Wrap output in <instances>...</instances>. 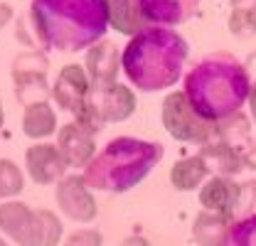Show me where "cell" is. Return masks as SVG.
<instances>
[{
	"label": "cell",
	"mask_w": 256,
	"mask_h": 246,
	"mask_svg": "<svg viewBox=\"0 0 256 246\" xmlns=\"http://www.w3.org/2000/svg\"><path fill=\"white\" fill-rule=\"evenodd\" d=\"M234 219L220 212H210V210H202L197 212V216L192 219V239L194 244L200 246H220L224 232L229 229Z\"/></svg>",
	"instance_id": "d6986e66"
},
{
	"label": "cell",
	"mask_w": 256,
	"mask_h": 246,
	"mask_svg": "<svg viewBox=\"0 0 256 246\" xmlns=\"http://www.w3.org/2000/svg\"><path fill=\"white\" fill-rule=\"evenodd\" d=\"M0 232L12 246H42L40 212L20 200L0 202Z\"/></svg>",
	"instance_id": "ba28073f"
},
{
	"label": "cell",
	"mask_w": 256,
	"mask_h": 246,
	"mask_svg": "<svg viewBox=\"0 0 256 246\" xmlns=\"http://www.w3.org/2000/svg\"><path fill=\"white\" fill-rule=\"evenodd\" d=\"M54 202H57L62 216L76 222V224H89L98 214V204L92 194V187H86L82 175H64L54 184Z\"/></svg>",
	"instance_id": "9c48e42d"
},
{
	"label": "cell",
	"mask_w": 256,
	"mask_h": 246,
	"mask_svg": "<svg viewBox=\"0 0 256 246\" xmlns=\"http://www.w3.org/2000/svg\"><path fill=\"white\" fill-rule=\"evenodd\" d=\"M89 76L82 64H64L60 74L52 82V101L64 114H72L74 121H82L86 111V96H89Z\"/></svg>",
	"instance_id": "52a82bcc"
},
{
	"label": "cell",
	"mask_w": 256,
	"mask_h": 246,
	"mask_svg": "<svg viewBox=\"0 0 256 246\" xmlns=\"http://www.w3.org/2000/svg\"><path fill=\"white\" fill-rule=\"evenodd\" d=\"M0 246H12V244H10V242H8L5 236H0Z\"/></svg>",
	"instance_id": "d6a6232c"
},
{
	"label": "cell",
	"mask_w": 256,
	"mask_h": 246,
	"mask_svg": "<svg viewBox=\"0 0 256 246\" xmlns=\"http://www.w3.org/2000/svg\"><path fill=\"white\" fill-rule=\"evenodd\" d=\"M37 212H40V239H42V246H57L62 242L64 234L62 219L52 210H37Z\"/></svg>",
	"instance_id": "d4e9b609"
},
{
	"label": "cell",
	"mask_w": 256,
	"mask_h": 246,
	"mask_svg": "<svg viewBox=\"0 0 256 246\" xmlns=\"http://www.w3.org/2000/svg\"><path fill=\"white\" fill-rule=\"evenodd\" d=\"M249 114H252V118H254V123H256V79L252 82V92H249Z\"/></svg>",
	"instance_id": "4dcf8cb0"
},
{
	"label": "cell",
	"mask_w": 256,
	"mask_h": 246,
	"mask_svg": "<svg viewBox=\"0 0 256 246\" xmlns=\"http://www.w3.org/2000/svg\"><path fill=\"white\" fill-rule=\"evenodd\" d=\"M229 32L236 37H254L256 34V0L242 2L232 8L229 15Z\"/></svg>",
	"instance_id": "603a6c76"
},
{
	"label": "cell",
	"mask_w": 256,
	"mask_h": 246,
	"mask_svg": "<svg viewBox=\"0 0 256 246\" xmlns=\"http://www.w3.org/2000/svg\"><path fill=\"white\" fill-rule=\"evenodd\" d=\"M25 170L32 182L37 184H57L66 175V162L54 143H32L25 150Z\"/></svg>",
	"instance_id": "7c38bea8"
},
{
	"label": "cell",
	"mask_w": 256,
	"mask_h": 246,
	"mask_svg": "<svg viewBox=\"0 0 256 246\" xmlns=\"http://www.w3.org/2000/svg\"><path fill=\"white\" fill-rule=\"evenodd\" d=\"M232 5H242V2H249V0H229Z\"/></svg>",
	"instance_id": "836d02e7"
},
{
	"label": "cell",
	"mask_w": 256,
	"mask_h": 246,
	"mask_svg": "<svg viewBox=\"0 0 256 246\" xmlns=\"http://www.w3.org/2000/svg\"><path fill=\"white\" fill-rule=\"evenodd\" d=\"M28 18L42 52H86L108 30L106 0H32Z\"/></svg>",
	"instance_id": "6da1fadb"
},
{
	"label": "cell",
	"mask_w": 256,
	"mask_h": 246,
	"mask_svg": "<svg viewBox=\"0 0 256 246\" xmlns=\"http://www.w3.org/2000/svg\"><path fill=\"white\" fill-rule=\"evenodd\" d=\"M244 190H246V184L234 182L232 178L212 175L200 187V204H202V210L220 212V214L236 219V214L244 210V194H246Z\"/></svg>",
	"instance_id": "8fae6325"
},
{
	"label": "cell",
	"mask_w": 256,
	"mask_h": 246,
	"mask_svg": "<svg viewBox=\"0 0 256 246\" xmlns=\"http://www.w3.org/2000/svg\"><path fill=\"white\" fill-rule=\"evenodd\" d=\"M244 165L249 170H256V140H249L244 148Z\"/></svg>",
	"instance_id": "83f0119b"
},
{
	"label": "cell",
	"mask_w": 256,
	"mask_h": 246,
	"mask_svg": "<svg viewBox=\"0 0 256 246\" xmlns=\"http://www.w3.org/2000/svg\"><path fill=\"white\" fill-rule=\"evenodd\" d=\"M118 246H150V242H148L146 236H140V234H130V236H126Z\"/></svg>",
	"instance_id": "f546056e"
},
{
	"label": "cell",
	"mask_w": 256,
	"mask_h": 246,
	"mask_svg": "<svg viewBox=\"0 0 256 246\" xmlns=\"http://www.w3.org/2000/svg\"><path fill=\"white\" fill-rule=\"evenodd\" d=\"M62 246H104V236L98 229L92 226H82V229H74L64 236Z\"/></svg>",
	"instance_id": "484cf974"
},
{
	"label": "cell",
	"mask_w": 256,
	"mask_h": 246,
	"mask_svg": "<svg viewBox=\"0 0 256 246\" xmlns=\"http://www.w3.org/2000/svg\"><path fill=\"white\" fill-rule=\"evenodd\" d=\"M162 146L133 136H118L96 150L92 162L84 168L82 180L92 190L108 194H124L140 184L162 160Z\"/></svg>",
	"instance_id": "277c9868"
},
{
	"label": "cell",
	"mask_w": 256,
	"mask_h": 246,
	"mask_svg": "<svg viewBox=\"0 0 256 246\" xmlns=\"http://www.w3.org/2000/svg\"><path fill=\"white\" fill-rule=\"evenodd\" d=\"M136 111V94L128 84L114 82V84H104V86H92L86 96V111L82 116V121L86 128H92L98 133L104 126L108 123H121L128 121Z\"/></svg>",
	"instance_id": "5b68a950"
},
{
	"label": "cell",
	"mask_w": 256,
	"mask_h": 246,
	"mask_svg": "<svg viewBox=\"0 0 256 246\" xmlns=\"http://www.w3.org/2000/svg\"><path fill=\"white\" fill-rule=\"evenodd\" d=\"M47 72H50V60L42 50L20 52L12 60V74H47Z\"/></svg>",
	"instance_id": "cb8c5ba5"
},
{
	"label": "cell",
	"mask_w": 256,
	"mask_h": 246,
	"mask_svg": "<svg viewBox=\"0 0 256 246\" xmlns=\"http://www.w3.org/2000/svg\"><path fill=\"white\" fill-rule=\"evenodd\" d=\"M57 128H60L57 126V114H54L50 101H37V104L25 106V111H22V133L28 138L42 143V140L52 138L57 133Z\"/></svg>",
	"instance_id": "2e32d148"
},
{
	"label": "cell",
	"mask_w": 256,
	"mask_h": 246,
	"mask_svg": "<svg viewBox=\"0 0 256 246\" xmlns=\"http://www.w3.org/2000/svg\"><path fill=\"white\" fill-rule=\"evenodd\" d=\"M252 76L232 52H212L182 76V94L194 114L210 123L242 114L249 101Z\"/></svg>",
	"instance_id": "7a4b0ae2"
},
{
	"label": "cell",
	"mask_w": 256,
	"mask_h": 246,
	"mask_svg": "<svg viewBox=\"0 0 256 246\" xmlns=\"http://www.w3.org/2000/svg\"><path fill=\"white\" fill-rule=\"evenodd\" d=\"M220 246H256V214L234 219L224 232Z\"/></svg>",
	"instance_id": "7402d4cb"
},
{
	"label": "cell",
	"mask_w": 256,
	"mask_h": 246,
	"mask_svg": "<svg viewBox=\"0 0 256 246\" xmlns=\"http://www.w3.org/2000/svg\"><path fill=\"white\" fill-rule=\"evenodd\" d=\"M84 72H86L92 86H104V84L118 82V72H121V52H118V47L111 40L96 42L94 47L86 50Z\"/></svg>",
	"instance_id": "5bb4252c"
},
{
	"label": "cell",
	"mask_w": 256,
	"mask_h": 246,
	"mask_svg": "<svg viewBox=\"0 0 256 246\" xmlns=\"http://www.w3.org/2000/svg\"><path fill=\"white\" fill-rule=\"evenodd\" d=\"M12 5L10 2H5V0H0V30L5 28V25H10V20H12Z\"/></svg>",
	"instance_id": "f1b7e54d"
},
{
	"label": "cell",
	"mask_w": 256,
	"mask_h": 246,
	"mask_svg": "<svg viewBox=\"0 0 256 246\" xmlns=\"http://www.w3.org/2000/svg\"><path fill=\"white\" fill-rule=\"evenodd\" d=\"M54 138H57L54 146L60 148L66 168L84 170V168L92 162V158L96 155V150H98V148H96V133L79 121L64 123L62 128H57Z\"/></svg>",
	"instance_id": "30bf717a"
},
{
	"label": "cell",
	"mask_w": 256,
	"mask_h": 246,
	"mask_svg": "<svg viewBox=\"0 0 256 246\" xmlns=\"http://www.w3.org/2000/svg\"><path fill=\"white\" fill-rule=\"evenodd\" d=\"M160 121L165 126V130L180 143H192L202 148L214 136V123L200 118L182 92H172L162 98Z\"/></svg>",
	"instance_id": "8992f818"
},
{
	"label": "cell",
	"mask_w": 256,
	"mask_h": 246,
	"mask_svg": "<svg viewBox=\"0 0 256 246\" xmlns=\"http://www.w3.org/2000/svg\"><path fill=\"white\" fill-rule=\"evenodd\" d=\"M148 28H178L194 18L200 0H136Z\"/></svg>",
	"instance_id": "4fadbf2b"
},
{
	"label": "cell",
	"mask_w": 256,
	"mask_h": 246,
	"mask_svg": "<svg viewBox=\"0 0 256 246\" xmlns=\"http://www.w3.org/2000/svg\"><path fill=\"white\" fill-rule=\"evenodd\" d=\"M190 44L170 28H148L130 37L121 52L128 84L143 94L165 92L185 76Z\"/></svg>",
	"instance_id": "3957f363"
},
{
	"label": "cell",
	"mask_w": 256,
	"mask_h": 246,
	"mask_svg": "<svg viewBox=\"0 0 256 246\" xmlns=\"http://www.w3.org/2000/svg\"><path fill=\"white\" fill-rule=\"evenodd\" d=\"M106 8H108V28H114L116 32L136 37L143 30H148L143 15L138 12L136 0H106Z\"/></svg>",
	"instance_id": "ac0fdd59"
},
{
	"label": "cell",
	"mask_w": 256,
	"mask_h": 246,
	"mask_svg": "<svg viewBox=\"0 0 256 246\" xmlns=\"http://www.w3.org/2000/svg\"><path fill=\"white\" fill-rule=\"evenodd\" d=\"M210 168L202 160V155H188L175 160V165L170 168V184L180 192H192L197 187H202L204 180L210 178Z\"/></svg>",
	"instance_id": "e0dca14e"
},
{
	"label": "cell",
	"mask_w": 256,
	"mask_h": 246,
	"mask_svg": "<svg viewBox=\"0 0 256 246\" xmlns=\"http://www.w3.org/2000/svg\"><path fill=\"white\" fill-rule=\"evenodd\" d=\"M22 190H25V175L20 165L12 162L10 158H0V202L18 200Z\"/></svg>",
	"instance_id": "44dd1931"
},
{
	"label": "cell",
	"mask_w": 256,
	"mask_h": 246,
	"mask_svg": "<svg viewBox=\"0 0 256 246\" xmlns=\"http://www.w3.org/2000/svg\"><path fill=\"white\" fill-rule=\"evenodd\" d=\"M246 148V146H244ZM244 148L224 143V140H210L207 146L200 148L202 160L207 162L212 175H222V178H234L236 172H242L244 165Z\"/></svg>",
	"instance_id": "9a60e30c"
},
{
	"label": "cell",
	"mask_w": 256,
	"mask_h": 246,
	"mask_svg": "<svg viewBox=\"0 0 256 246\" xmlns=\"http://www.w3.org/2000/svg\"><path fill=\"white\" fill-rule=\"evenodd\" d=\"M15 40H18L20 44L30 47V50H40V47H37V40H34V34H32L30 18H20V20H18V28H15Z\"/></svg>",
	"instance_id": "4316f807"
},
{
	"label": "cell",
	"mask_w": 256,
	"mask_h": 246,
	"mask_svg": "<svg viewBox=\"0 0 256 246\" xmlns=\"http://www.w3.org/2000/svg\"><path fill=\"white\" fill-rule=\"evenodd\" d=\"M12 86H15L18 104L22 106L52 98V86L47 82V74H12Z\"/></svg>",
	"instance_id": "ffe728a7"
},
{
	"label": "cell",
	"mask_w": 256,
	"mask_h": 246,
	"mask_svg": "<svg viewBox=\"0 0 256 246\" xmlns=\"http://www.w3.org/2000/svg\"><path fill=\"white\" fill-rule=\"evenodd\" d=\"M2 123H5V114H2V104H0V128H2Z\"/></svg>",
	"instance_id": "1f68e13d"
}]
</instances>
